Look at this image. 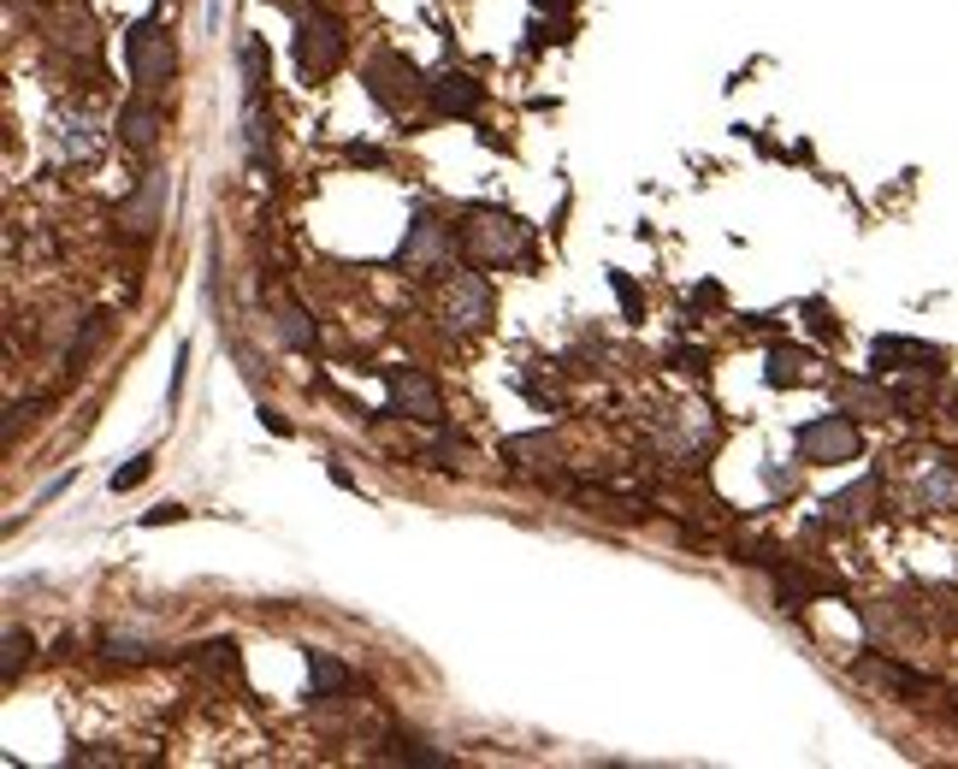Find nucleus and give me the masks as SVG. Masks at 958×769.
I'll return each mask as SVG.
<instances>
[{
	"label": "nucleus",
	"mask_w": 958,
	"mask_h": 769,
	"mask_svg": "<svg viewBox=\"0 0 958 769\" xmlns=\"http://www.w3.org/2000/svg\"><path fill=\"white\" fill-rule=\"evenodd\" d=\"M461 249L473 267H516L527 254V226L503 208H473L461 219Z\"/></svg>",
	"instance_id": "obj_1"
},
{
	"label": "nucleus",
	"mask_w": 958,
	"mask_h": 769,
	"mask_svg": "<svg viewBox=\"0 0 958 769\" xmlns=\"http://www.w3.org/2000/svg\"><path fill=\"white\" fill-rule=\"evenodd\" d=\"M344 54H350L344 24H337L332 12H302V24H296V65H302V77L308 83L332 77L337 65H344Z\"/></svg>",
	"instance_id": "obj_2"
},
{
	"label": "nucleus",
	"mask_w": 958,
	"mask_h": 769,
	"mask_svg": "<svg viewBox=\"0 0 958 769\" xmlns=\"http://www.w3.org/2000/svg\"><path fill=\"white\" fill-rule=\"evenodd\" d=\"M125 65H131V83L136 90H160L166 77L178 72V48H173V37H166L154 19H143L125 37Z\"/></svg>",
	"instance_id": "obj_3"
},
{
	"label": "nucleus",
	"mask_w": 958,
	"mask_h": 769,
	"mask_svg": "<svg viewBox=\"0 0 958 769\" xmlns=\"http://www.w3.org/2000/svg\"><path fill=\"white\" fill-rule=\"evenodd\" d=\"M710 438H716V420L705 403H680L657 420V450L675 461H693L698 450H710Z\"/></svg>",
	"instance_id": "obj_4"
},
{
	"label": "nucleus",
	"mask_w": 958,
	"mask_h": 769,
	"mask_svg": "<svg viewBox=\"0 0 958 769\" xmlns=\"http://www.w3.org/2000/svg\"><path fill=\"white\" fill-rule=\"evenodd\" d=\"M48 148L60 166H95L101 160V125L83 107H60L48 118Z\"/></svg>",
	"instance_id": "obj_5"
},
{
	"label": "nucleus",
	"mask_w": 958,
	"mask_h": 769,
	"mask_svg": "<svg viewBox=\"0 0 958 769\" xmlns=\"http://www.w3.org/2000/svg\"><path fill=\"white\" fill-rule=\"evenodd\" d=\"M450 254H456L450 226H438L433 214H415V226H408L403 249H397V267H408V272H444V267H450Z\"/></svg>",
	"instance_id": "obj_6"
},
{
	"label": "nucleus",
	"mask_w": 958,
	"mask_h": 769,
	"mask_svg": "<svg viewBox=\"0 0 958 769\" xmlns=\"http://www.w3.org/2000/svg\"><path fill=\"white\" fill-rule=\"evenodd\" d=\"M858 450H864V438L852 426V415H823V420L799 426V456L805 461H852Z\"/></svg>",
	"instance_id": "obj_7"
},
{
	"label": "nucleus",
	"mask_w": 958,
	"mask_h": 769,
	"mask_svg": "<svg viewBox=\"0 0 958 769\" xmlns=\"http://www.w3.org/2000/svg\"><path fill=\"white\" fill-rule=\"evenodd\" d=\"M905 503H912L917 516H947V509H958V468L947 456H923L917 474H912V491H905Z\"/></svg>",
	"instance_id": "obj_8"
},
{
	"label": "nucleus",
	"mask_w": 958,
	"mask_h": 769,
	"mask_svg": "<svg viewBox=\"0 0 958 769\" xmlns=\"http://www.w3.org/2000/svg\"><path fill=\"white\" fill-rule=\"evenodd\" d=\"M385 385H391V415H408V420H426V426L444 420V397L420 367H391Z\"/></svg>",
	"instance_id": "obj_9"
},
{
	"label": "nucleus",
	"mask_w": 958,
	"mask_h": 769,
	"mask_svg": "<svg viewBox=\"0 0 958 769\" xmlns=\"http://www.w3.org/2000/svg\"><path fill=\"white\" fill-rule=\"evenodd\" d=\"M444 320L450 332H486L491 326V284L479 272H456L450 290H444Z\"/></svg>",
	"instance_id": "obj_10"
},
{
	"label": "nucleus",
	"mask_w": 958,
	"mask_h": 769,
	"mask_svg": "<svg viewBox=\"0 0 958 769\" xmlns=\"http://www.w3.org/2000/svg\"><path fill=\"white\" fill-rule=\"evenodd\" d=\"M415 90H420V72H415V65H408L403 54H373V60H367V95L379 101V107L397 113V107H408V101H415Z\"/></svg>",
	"instance_id": "obj_11"
},
{
	"label": "nucleus",
	"mask_w": 958,
	"mask_h": 769,
	"mask_svg": "<svg viewBox=\"0 0 958 769\" xmlns=\"http://www.w3.org/2000/svg\"><path fill=\"white\" fill-rule=\"evenodd\" d=\"M870 362H876V373H935L940 367V350L912 344V337H876Z\"/></svg>",
	"instance_id": "obj_12"
},
{
	"label": "nucleus",
	"mask_w": 958,
	"mask_h": 769,
	"mask_svg": "<svg viewBox=\"0 0 958 769\" xmlns=\"http://www.w3.org/2000/svg\"><path fill=\"white\" fill-rule=\"evenodd\" d=\"M479 101H486V90H479V83H473L468 72H444V77L433 83V107H438V113H450V118H456V113L468 118V113L479 107Z\"/></svg>",
	"instance_id": "obj_13"
},
{
	"label": "nucleus",
	"mask_w": 958,
	"mask_h": 769,
	"mask_svg": "<svg viewBox=\"0 0 958 769\" xmlns=\"http://www.w3.org/2000/svg\"><path fill=\"white\" fill-rule=\"evenodd\" d=\"M160 125H166V113L154 107V101H136V107H125V118H118V131H125L131 148H154L160 143Z\"/></svg>",
	"instance_id": "obj_14"
},
{
	"label": "nucleus",
	"mask_w": 958,
	"mask_h": 769,
	"mask_svg": "<svg viewBox=\"0 0 958 769\" xmlns=\"http://www.w3.org/2000/svg\"><path fill=\"white\" fill-rule=\"evenodd\" d=\"M308 680H314V698H337V693H350V669L337 657H326V652H308Z\"/></svg>",
	"instance_id": "obj_15"
},
{
	"label": "nucleus",
	"mask_w": 958,
	"mask_h": 769,
	"mask_svg": "<svg viewBox=\"0 0 958 769\" xmlns=\"http://www.w3.org/2000/svg\"><path fill=\"white\" fill-rule=\"evenodd\" d=\"M858 669H864L870 680H882V687L905 693V698H923V693H929V680H923V675H912V669H899V663H876V657H864Z\"/></svg>",
	"instance_id": "obj_16"
},
{
	"label": "nucleus",
	"mask_w": 958,
	"mask_h": 769,
	"mask_svg": "<svg viewBox=\"0 0 958 769\" xmlns=\"http://www.w3.org/2000/svg\"><path fill=\"white\" fill-rule=\"evenodd\" d=\"M876 498H882V486L876 480H858L852 491H841V498H829V521H864Z\"/></svg>",
	"instance_id": "obj_17"
},
{
	"label": "nucleus",
	"mask_w": 958,
	"mask_h": 769,
	"mask_svg": "<svg viewBox=\"0 0 958 769\" xmlns=\"http://www.w3.org/2000/svg\"><path fill=\"white\" fill-rule=\"evenodd\" d=\"M279 337H284L290 350H314V320H308L302 302H284L279 308Z\"/></svg>",
	"instance_id": "obj_18"
},
{
	"label": "nucleus",
	"mask_w": 958,
	"mask_h": 769,
	"mask_svg": "<svg viewBox=\"0 0 958 769\" xmlns=\"http://www.w3.org/2000/svg\"><path fill=\"white\" fill-rule=\"evenodd\" d=\"M811 355L805 350H769V385H805L811 380Z\"/></svg>",
	"instance_id": "obj_19"
},
{
	"label": "nucleus",
	"mask_w": 958,
	"mask_h": 769,
	"mask_svg": "<svg viewBox=\"0 0 958 769\" xmlns=\"http://www.w3.org/2000/svg\"><path fill=\"white\" fill-rule=\"evenodd\" d=\"M243 148H249V160H267V148H272V125L261 118V95H249V107H243Z\"/></svg>",
	"instance_id": "obj_20"
},
{
	"label": "nucleus",
	"mask_w": 958,
	"mask_h": 769,
	"mask_svg": "<svg viewBox=\"0 0 958 769\" xmlns=\"http://www.w3.org/2000/svg\"><path fill=\"white\" fill-rule=\"evenodd\" d=\"M37 652V640L24 634V627H7V657H0V675L7 680H19V669H24V657Z\"/></svg>",
	"instance_id": "obj_21"
},
{
	"label": "nucleus",
	"mask_w": 958,
	"mask_h": 769,
	"mask_svg": "<svg viewBox=\"0 0 958 769\" xmlns=\"http://www.w3.org/2000/svg\"><path fill=\"white\" fill-rule=\"evenodd\" d=\"M261 83H267V54H261V42H243V90L261 95Z\"/></svg>",
	"instance_id": "obj_22"
},
{
	"label": "nucleus",
	"mask_w": 958,
	"mask_h": 769,
	"mask_svg": "<svg viewBox=\"0 0 958 769\" xmlns=\"http://www.w3.org/2000/svg\"><path fill=\"white\" fill-rule=\"evenodd\" d=\"M148 468H154V456H131L125 468L113 474V491H131V486H143V480H148Z\"/></svg>",
	"instance_id": "obj_23"
},
{
	"label": "nucleus",
	"mask_w": 958,
	"mask_h": 769,
	"mask_svg": "<svg viewBox=\"0 0 958 769\" xmlns=\"http://www.w3.org/2000/svg\"><path fill=\"white\" fill-rule=\"evenodd\" d=\"M397 758H408V763H426V769H444V763H450V751H433V746L397 740Z\"/></svg>",
	"instance_id": "obj_24"
},
{
	"label": "nucleus",
	"mask_w": 958,
	"mask_h": 769,
	"mask_svg": "<svg viewBox=\"0 0 958 769\" xmlns=\"http://www.w3.org/2000/svg\"><path fill=\"white\" fill-rule=\"evenodd\" d=\"M610 279H615V290H622V308H627V314H639V290L627 284V272H610Z\"/></svg>",
	"instance_id": "obj_25"
},
{
	"label": "nucleus",
	"mask_w": 958,
	"mask_h": 769,
	"mask_svg": "<svg viewBox=\"0 0 958 769\" xmlns=\"http://www.w3.org/2000/svg\"><path fill=\"white\" fill-rule=\"evenodd\" d=\"M143 521H148V527H166V521H184V509H178V503H160V509H148Z\"/></svg>",
	"instance_id": "obj_26"
},
{
	"label": "nucleus",
	"mask_w": 958,
	"mask_h": 769,
	"mask_svg": "<svg viewBox=\"0 0 958 769\" xmlns=\"http://www.w3.org/2000/svg\"><path fill=\"white\" fill-rule=\"evenodd\" d=\"M350 160H362V166H385V154H379V148H362V143H355V148H350Z\"/></svg>",
	"instance_id": "obj_27"
},
{
	"label": "nucleus",
	"mask_w": 958,
	"mask_h": 769,
	"mask_svg": "<svg viewBox=\"0 0 958 769\" xmlns=\"http://www.w3.org/2000/svg\"><path fill=\"white\" fill-rule=\"evenodd\" d=\"M533 7H539V12H562L569 0H533Z\"/></svg>",
	"instance_id": "obj_28"
}]
</instances>
